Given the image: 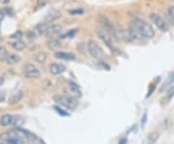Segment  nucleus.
<instances>
[{"label":"nucleus","mask_w":174,"mask_h":144,"mask_svg":"<svg viewBox=\"0 0 174 144\" xmlns=\"http://www.w3.org/2000/svg\"><path fill=\"white\" fill-rule=\"evenodd\" d=\"M129 32L132 37V41H140L142 39H152L155 37V30L150 23L144 19L135 18L130 22Z\"/></svg>","instance_id":"f257e3e1"},{"label":"nucleus","mask_w":174,"mask_h":144,"mask_svg":"<svg viewBox=\"0 0 174 144\" xmlns=\"http://www.w3.org/2000/svg\"><path fill=\"white\" fill-rule=\"evenodd\" d=\"M87 49L89 53L91 54V56L94 57L97 60H100V61H103L107 59V55L104 51H103V48L99 46L97 44V42H95L94 40H90L88 41L87 43Z\"/></svg>","instance_id":"f03ea898"},{"label":"nucleus","mask_w":174,"mask_h":144,"mask_svg":"<svg viewBox=\"0 0 174 144\" xmlns=\"http://www.w3.org/2000/svg\"><path fill=\"white\" fill-rule=\"evenodd\" d=\"M54 101H55L57 103L65 107L71 108V109H74L77 106H78V102L77 99H74V97L68 96V95H55L53 97Z\"/></svg>","instance_id":"7ed1b4c3"},{"label":"nucleus","mask_w":174,"mask_h":144,"mask_svg":"<svg viewBox=\"0 0 174 144\" xmlns=\"http://www.w3.org/2000/svg\"><path fill=\"white\" fill-rule=\"evenodd\" d=\"M24 123V119L21 116H14L11 114H4L0 118V125L4 127L8 126H21Z\"/></svg>","instance_id":"20e7f679"},{"label":"nucleus","mask_w":174,"mask_h":144,"mask_svg":"<svg viewBox=\"0 0 174 144\" xmlns=\"http://www.w3.org/2000/svg\"><path fill=\"white\" fill-rule=\"evenodd\" d=\"M149 17H150V21H152V23H154V25H155L160 31L165 33L169 30V25H168V23L160 16V15L151 14Z\"/></svg>","instance_id":"39448f33"},{"label":"nucleus","mask_w":174,"mask_h":144,"mask_svg":"<svg viewBox=\"0 0 174 144\" xmlns=\"http://www.w3.org/2000/svg\"><path fill=\"white\" fill-rule=\"evenodd\" d=\"M99 21L101 23V26H102L101 28H103L104 31L107 32L113 39H115L116 27L112 24L110 19H109L107 16H104V15H102V16H100V18H99Z\"/></svg>","instance_id":"423d86ee"},{"label":"nucleus","mask_w":174,"mask_h":144,"mask_svg":"<svg viewBox=\"0 0 174 144\" xmlns=\"http://www.w3.org/2000/svg\"><path fill=\"white\" fill-rule=\"evenodd\" d=\"M23 73L27 78H38L41 77L40 70L31 63H27L23 66Z\"/></svg>","instance_id":"0eeeda50"},{"label":"nucleus","mask_w":174,"mask_h":144,"mask_svg":"<svg viewBox=\"0 0 174 144\" xmlns=\"http://www.w3.org/2000/svg\"><path fill=\"white\" fill-rule=\"evenodd\" d=\"M97 35L100 38L102 41L107 44V47L110 49V51H114V47H113V38L109 35L107 32H106L103 28H98L97 29Z\"/></svg>","instance_id":"6e6552de"},{"label":"nucleus","mask_w":174,"mask_h":144,"mask_svg":"<svg viewBox=\"0 0 174 144\" xmlns=\"http://www.w3.org/2000/svg\"><path fill=\"white\" fill-rule=\"evenodd\" d=\"M62 33V26L59 24H53V25H49L47 28L46 35L48 39H56L58 36H60Z\"/></svg>","instance_id":"1a4fd4ad"},{"label":"nucleus","mask_w":174,"mask_h":144,"mask_svg":"<svg viewBox=\"0 0 174 144\" xmlns=\"http://www.w3.org/2000/svg\"><path fill=\"white\" fill-rule=\"evenodd\" d=\"M61 18V12L59 11L57 9H51L48 12V14L46 15V17L44 18V23H51L55 21L56 19L60 18Z\"/></svg>","instance_id":"9d476101"},{"label":"nucleus","mask_w":174,"mask_h":144,"mask_svg":"<svg viewBox=\"0 0 174 144\" xmlns=\"http://www.w3.org/2000/svg\"><path fill=\"white\" fill-rule=\"evenodd\" d=\"M48 26V23H44V22L39 23L38 25L35 26V28L30 32V34L32 35L31 39H35V38H37V37H39V36L44 35V34H46Z\"/></svg>","instance_id":"9b49d317"},{"label":"nucleus","mask_w":174,"mask_h":144,"mask_svg":"<svg viewBox=\"0 0 174 144\" xmlns=\"http://www.w3.org/2000/svg\"><path fill=\"white\" fill-rule=\"evenodd\" d=\"M66 71V68L63 64L60 63H51L49 65V72L53 76H58V74H61Z\"/></svg>","instance_id":"f8f14e48"},{"label":"nucleus","mask_w":174,"mask_h":144,"mask_svg":"<svg viewBox=\"0 0 174 144\" xmlns=\"http://www.w3.org/2000/svg\"><path fill=\"white\" fill-rule=\"evenodd\" d=\"M54 56L61 60H66V61H73L76 59V55L72 52L69 51H56L54 53Z\"/></svg>","instance_id":"ddd939ff"},{"label":"nucleus","mask_w":174,"mask_h":144,"mask_svg":"<svg viewBox=\"0 0 174 144\" xmlns=\"http://www.w3.org/2000/svg\"><path fill=\"white\" fill-rule=\"evenodd\" d=\"M22 97H23V93H22L21 90L14 92L11 95V97H10V99H9V103H11V105L18 103L22 99Z\"/></svg>","instance_id":"4468645a"},{"label":"nucleus","mask_w":174,"mask_h":144,"mask_svg":"<svg viewBox=\"0 0 174 144\" xmlns=\"http://www.w3.org/2000/svg\"><path fill=\"white\" fill-rule=\"evenodd\" d=\"M47 46L51 51H58L61 47V43L58 39H49L47 42Z\"/></svg>","instance_id":"2eb2a0df"},{"label":"nucleus","mask_w":174,"mask_h":144,"mask_svg":"<svg viewBox=\"0 0 174 144\" xmlns=\"http://www.w3.org/2000/svg\"><path fill=\"white\" fill-rule=\"evenodd\" d=\"M9 44L17 51H21L25 48V44H24L21 40H15V41L9 42Z\"/></svg>","instance_id":"dca6fc26"},{"label":"nucleus","mask_w":174,"mask_h":144,"mask_svg":"<svg viewBox=\"0 0 174 144\" xmlns=\"http://www.w3.org/2000/svg\"><path fill=\"white\" fill-rule=\"evenodd\" d=\"M69 88H70V90H71L76 96L81 97L82 93H81V90H80V87H79L76 82L70 81V82H69Z\"/></svg>","instance_id":"f3484780"},{"label":"nucleus","mask_w":174,"mask_h":144,"mask_svg":"<svg viewBox=\"0 0 174 144\" xmlns=\"http://www.w3.org/2000/svg\"><path fill=\"white\" fill-rule=\"evenodd\" d=\"M21 60V58L19 55H18L16 53H11V54H9L6 62H7V64H9V65H15V64L18 63Z\"/></svg>","instance_id":"a211bd4d"},{"label":"nucleus","mask_w":174,"mask_h":144,"mask_svg":"<svg viewBox=\"0 0 174 144\" xmlns=\"http://www.w3.org/2000/svg\"><path fill=\"white\" fill-rule=\"evenodd\" d=\"M173 82H174V73H171L169 76L167 77L166 80L163 82V84L162 85V87L160 89V92H163V90H166L167 87H169L170 85H172Z\"/></svg>","instance_id":"6ab92c4d"},{"label":"nucleus","mask_w":174,"mask_h":144,"mask_svg":"<svg viewBox=\"0 0 174 144\" xmlns=\"http://www.w3.org/2000/svg\"><path fill=\"white\" fill-rule=\"evenodd\" d=\"M35 60H36L38 63H44L47 60V54L44 51H40L38 53H36L35 55Z\"/></svg>","instance_id":"aec40b11"},{"label":"nucleus","mask_w":174,"mask_h":144,"mask_svg":"<svg viewBox=\"0 0 174 144\" xmlns=\"http://www.w3.org/2000/svg\"><path fill=\"white\" fill-rule=\"evenodd\" d=\"M158 138H159V133H156V132H153V133H151L150 135L148 136L147 143L148 144H154L155 142H157Z\"/></svg>","instance_id":"412c9836"},{"label":"nucleus","mask_w":174,"mask_h":144,"mask_svg":"<svg viewBox=\"0 0 174 144\" xmlns=\"http://www.w3.org/2000/svg\"><path fill=\"white\" fill-rule=\"evenodd\" d=\"M9 53L4 47H0V62H6Z\"/></svg>","instance_id":"4be33fe9"},{"label":"nucleus","mask_w":174,"mask_h":144,"mask_svg":"<svg viewBox=\"0 0 174 144\" xmlns=\"http://www.w3.org/2000/svg\"><path fill=\"white\" fill-rule=\"evenodd\" d=\"M76 33H77V29H72V30H69L66 34H64V35H62L61 38H62V39L71 38V37H73Z\"/></svg>","instance_id":"5701e85b"},{"label":"nucleus","mask_w":174,"mask_h":144,"mask_svg":"<svg viewBox=\"0 0 174 144\" xmlns=\"http://www.w3.org/2000/svg\"><path fill=\"white\" fill-rule=\"evenodd\" d=\"M22 37V32L21 31H17V32H15L13 35L10 36V38L11 39H16V40H21V38Z\"/></svg>","instance_id":"b1692460"},{"label":"nucleus","mask_w":174,"mask_h":144,"mask_svg":"<svg viewBox=\"0 0 174 144\" xmlns=\"http://www.w3.org/2000/svg\"><path fill=\"white\" fill-rule=\"evenodd\" d=\"M54 108H55V110L56 111H58L59 113H60L61 114V115H65V116H68L69 115V113L68 112H66L65 110H62V109L60 108V107H58V106H54Z\"/></svg>","instance_id":"393cba45"},{"label":"nucleus","mask_w":174,"mask_h":144,"mask_svg":"<svg viewBox=\"0 0 174 144\" xmlns=\"http://www.w3.org/2000/svg\"><path fill=\"white\" fill-rule=\"evenodd\" d=\"M168 15H169V17L174 21V6H170L168 8Z\"/></svg>","instance_id":"a878e982"},{"label":"nucleus","mask_w":174,"mask_h":144,"mask_svg":"<svg viewBox=\"0 0 174 144\" xmlns=\"http://www.w3.org/2000/svg\"><path fill=\"white\" fill-rule=\"evenodd\" d=\"M70 14H72V15H81V14H83V11H82V10H74V11H70Z\"/></svg>","instance_id":"bb28decb"},{"label":"nucleus","mask_w":174,"mask_h":144,"mask_svg":"<svg viewBox=\"0 0 174 144\" xmlns=\"http://www.w3.org/2000/svg\"><path fill=\"white\" fill-rule=\"evenodd\" d=\"M146 120H147V115H146V113H144V114H143V117H142V121H141L142 126H144V125H145Z\"/></svg>","instance_id":"cd10ccee"},{"label":"nucleus","mask_w":174,"mask_h":144,"mask_svg":"<svg viewBox=\"0 0 174 144\" xmlns=\"http://www.w3.org/2000/svg\"><path fill=\"white\" fill-rule=\"evenodd\" d=\"M5 97H6V95H5V92L0 91V102H3L5 100Z\"/></svg>","instance_id":"c85d7f7f"},{"label":"nucleus","mask_w":174,"mask_h":144,"mask_svg":"<svg viewBox=\"0 0 174 144\" xmlns=\"http://www.w3.org/2000/svg\"><path fill=\"white\" fill-rule=\"evenodd\" d=\"M3 82H4V77L0 76V86L2 85V84H3Z\"/></svg>","instance_id":"c756f323"},{"label":"nucleus","mask_w":174,"mask_h":144,"mask_svg":"<svg viewBox=\"0 0 174 144\" xmlns=\"http://www.w3.org/2000/svg\"><path fill=\"white\" fill-rule=\"evenodd\" d=\"M4 17H5L4 15L2 13H0V23H1V21H2V19L4 18Z\"/></svg>","instance_id":"7c9ffc66"},{"label":"nucleus","mask_w":174,"mask_h":144,"mask_svg":"<svg viewBox=\"0 0 174 144\" xmlns=\"http://www.w3.org/2000/svg\"><path fill=\"white\" fill-rule=\"evenodd\" d=\"M38 144H46V143H44L43 140H40V139H39V140H38Z\"/></svg>","instance_id":"2f4dec72"},{"label":"nucleus","mask_w":174,"mask_h":144,"mask_svg":"<svg viewBox=\"0 0 174 144\" xmlns=\"http://www.w3.org/2000/svg\"><path fill=\"white\" fill-rule=\"evenodd\" d=\"M124 143H127V140L125 139V138H123V141L120 142V144H124Z\"/></svg>","instance_id":"473e14b6"},{"label":"nucleus","mask_w":174,"mask_h":144,"mask_svg":"<svg viewBox=\"0 0 174 144\" xmlns=\"http://www.w3.org/2000/svg\"><path fill=\"white\" fill-rule=\"evenodd\" d=\"M0 41H1V37H0Z\"/></svg>","instance_id":"72a5a7b5"}]
</instances>
